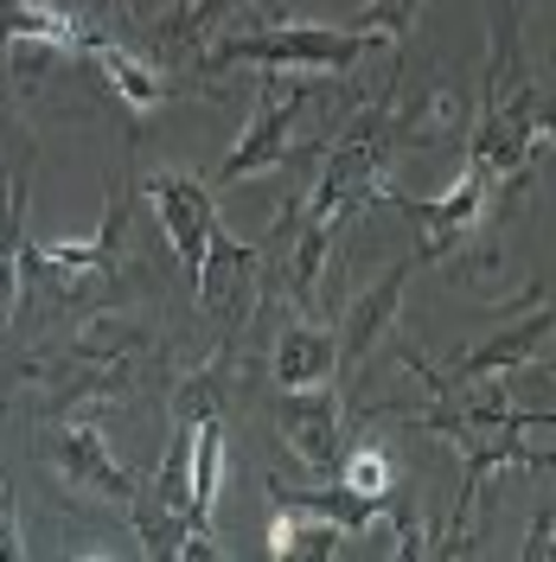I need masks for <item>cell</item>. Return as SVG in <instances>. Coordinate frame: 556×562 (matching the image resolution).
Returning <instances> with one entry per match:
<instances>
[{
  "label": "cell",
  "instance_id": "obj_1",
  "mask_svg": "<svg viewBox=\"0 0 556 562\" xmlns=\"http://www.w3.org/2000/svg\"><path fill=\"white\" fill-rule=\"evenodd\" d=\"M403 147V122H397V83H383V103H365L352 115L340 140H326L320 167H313V186L301 199V217L308 224H326L340 231L358 205H378L383 179H390V154Z\"/></svg>",
  "mask_w": 556,
  "mask_h": 562
},
{
  "label": "cell",
  "instance_id": "obj_2",
  "mask_svg": "<svg viewBox=\"0 0 556 562\" xmlns=\"http://www.w3.org/2000/svg\"><path fill=\"white\" fill-rule=\"evenodd\" d=\"M383 33L352 26V20H281V26H256V33H224L199 65L205 70H263V77H346L365 52H378Z\"/></svg>",
  "mask_w": 556,
  "mask_h": 562
},
{
  "label": "cell",
  "instance_id": "obj_3",
  "mask_svg": "<svg viewBox=\"0 0 556 562\" xmlns=\"http://www.w3.org/2000/svg\"><path fill=\"white\" fill-rule=\"evenodd\" d=\"M301 115H308V77H263L244 135L231 140V147H224V160L211 167V186H237V179H249V173L281 167V160H288V147H294Z\"/></svg>",
  "mask_w": 556,
  "mask_h": 562
},
{
  "label": "cell",
  "instance_id": "obj_4",
  "mask_svg": "<svg viewBox=\"0 0 556 562\" xmlns=\"http://www.w3.org/2000/svg\"><path fill=\"white\" fill-rule=\"evenodd\" d=\"M122 244H129V192H122V179H115L109 199H103V224H97L90 237H58V244H33V237H26L20 269H33V276L70 288L77 276H115V269H122Z\"/></svg>",
  "mask_w": 556,
  "mask_h": 562
},
{
  "label": "cell",
  "instance_id": "obj_5",
  "mask_svg": "<svg viewBox=\"0 0 556 562\" xmlns=\"http://www.w3.org/2000/svg\"><path fill=\"white\" fill-rule=\"evenodd\" d=\"M192 294H199V307H205L224 333H237L249 319V307L263 301V256H256V244L231 237V231L218 224L205 262H199V276H192Z\"/></svg>",
  "mask_w": 556,
  "mask_h": 562
},
{
  "label": "cell",
  "instance_id": "obj_6",
  "mask_svg": "<svg viewBox=\"0 0 556 562\" xmlns=\"http://www.w3.org/2000/svg\"><path fill=\"white\" fill-rule=\"evenodd\" d=\"M147 199H154V211H160V231H167L174 256L186 262V276H199V262H205V249H211V231H218L211 186L199 173L160 167V173H147Z\"/></svg>",
  "mask_w": 556,
  "mask_h": 562
},
{
  "label": "cell",
  "instance_id": "obj_7",
  "mask_svg": "<svg viewBox=\"0 0 556 562\" xmlns=\"http://www.w3.org/2000/svg\"><path fill=\"white\" fill-rule=\"evenodd\" d=\"M281 441L308 473H333L340 454H346V403H340V390L333 384L288 390L281 396Z\"/></svg>",
  "mask_w": 556,
  "mask_h": 562
},
{
  "label": "cell",
  "instance_id": "obj_8",
  "mask_svg": "<svg viewBox=\"0 0 556 562\" xmlns=\"http://www.w3.org/2000/svg\"><path fill=\"white\" fill-rule=\"evenodd\" d=\"M52 467H58V480L77 492H97L109 505H135L141 480L122 467V460L109 454V435L97 422H65L58 435H52Z\"/></svg>",
  "mask_w": 556,
  "mask_h": 562
},
{
  "label": "cell",
  "instance_id": "obj_9",
  "mask_svg": "<svg viewBox=\"0 0 556 562\" xmlns=\"http://www.w3.org/2000/svg\"><path fill=\"white\" fill-rule=\"evenodd\" d=\"M531 358H551V301H544L537 314H524L519 326L492 333L487 346L460 351V358L442 364L435 378H442V384H480V378H512V371H524Z\"/></svg>",
  "mask_w": 556,
  "mask_h": 562
},
{
  "label": "cell",
  "instance_id": "obj_10",
  "mask_svg": "<svg viewBox=\"0 0 556 562\" xmlns=\"http://www.w3.org/2000/svg\"><path fill=\"white\" fill-rule=\"evenodd\" d=\"M410 269H416V262H397L390 276H378L346 307L340 333H333V339H340V364H365V358L397 333V307H403V281H410Z\"/></svg>",
  "mask_w": 556,
  "mask_h": 562
},
{
  "label": "cell",
  "instance_id": "obj_11",
  "mask_svg": "<svg viewBox=\"0 0 556 562\" xmlns=\"http://www.w3.org/2000/svg\"><path fill=\"white\" fill-rule=\"evenodd\" d=\"M269 498H276V512L308 518V525H326V530H340V537H365V530L383 518L378 498H358V492H346L340 480H333V486H288L281 473H269Z\"/></svg>",
  "mask_w": 556,
  "mask_h": 562
},
{
  "label": "cell",
  "instance_id": "obj_12",
  "mask_svg": "<svg viewBox=\"0 0 556 562\" xmlns=\"http://www.w3.org/2000/svg\"><path fill=\"white\" fill-rule=\"evenodd\" d=\"M84 58L97 65V77H103V83H109V90H115L129 109H135V115H147V109H160L167 97H174V77H167V70L147 65L141 52H129L122 38L97 33V26H90V38H84Z\"/></svg>",
  "mask_w": 556,
  "mask_h": 562
},
{
  "label": "cell",
  "instance_id": "obj_13",
  "mask_svg": "<svg viewBox=\"0 0 556 562\" xmlns=\"http://www.w3.org/2000/svg\"><path fill=\"white\" fill-rule=\"evenodd\" d=\"M276 384L281 396L288 390H320V384H333L340 378V339L320 326V319H288L281 326V339H276Z\"/></svg>",
  "mask_w": 556,
  "mask_h": 562
},
{
  "label": "cell",
  "instance_id": "obj_14",
  "mask_svg": "<svg viewBox=\"0 0 556 562\" xmlns=\"http://www.w3.org/2000/svg\"><path fill=\"white\" fill-rule=\"evenodd\" d=\"M224 467H231L224 416L199 422V428H192V467H186V486H192V530H211V512H218V498H224Z\"/></svg>",
  "mask_w": 556,
  "mask_h": 562
},
{
  "label": "cell",
  "instance_id": "obj_15",
  "mask_svg": "<svg viewBox=\"0 0 556 562\" xmlns=\"http://www.w3.org/2000/svg\"><path fill=\"white\" fill-rule=\"evenodd\" d=\"M269 562H340V530L276 512L269 518Z\"/></svg>",
  "mask_w": 556,
  "mask_h": 562
},
{
  "label": "cell",
  "instance_id": "obj_16",
  "mask_svg": "<svg viewBox=\"0 0 556 562\" xmlns=\"http://www.w3.org/2000/svg\"><path fill=\"white\" fill-rule=\"evenodd\" d=\"M340 486L358 492V498L390 505V498H397V460L383 454V448H346V454H340Z\"/></svg>",
  "mask_w": 556,
  "mask_h": 562
},
{
  "label": "cell",
  "instance_id": "obj_17",
  "mask_svg": "<svg viewBox=\"0 0 556 562\" xmlns=\"http://www.w3.org/2000/svg\"><path fill=\"white\" fill-rule=\"evenodd\" d=\"M397 562H429V530L410 505H397Z\"/></svg>",
  "mask_w": 556,
  "mask_h": 562
},
{
  "label": "cell",
  "instance_id": "obj_18",
  "mask_svg": "<svg viewBox=\"0 0 556 562\" xmlns=\"http://www.w3.org/2000/svg\"><path fill=\"white\" fill-rule=\"evenodd\" d=\"M0 562H26V550H20V505H13V486H0Z\"/></svg>",
  "mask_w": 556,
  "mask_h": 562
},
{
  "label": "cell",
  "instance_id": "obj_19",
  "mask_svg": "<svg viewBox=\"0 0 556 562\" xmlns=\"http://www.w3.org/2000/svg\"><path fill=\"white\" fill-rule=\"evenodd\" d=\"M551 525H556V512H551V498H544L537 518H531V530H524V557L519 562H551Z\"/></svg>",
  "mask_w": 556,
  "mask_h": 562
},
{
  "label": "cell",
  "instance_id": "obj_20",
  "mask_svg": "<svg viewBox=\"0 0 556 562\" xmlns=\"http://www.w3.org/2000/svg\"><path fill=\"white\" fill-rule=\"evenodd\" d=\"M13 307H20V256H0V333H7Z\"/></svg>",
  "mask_w": 556,
  "mask_h": 562
},
{
  "label": "cell",
  "instance_id": "obj_21",
  "mask_svg": "<svg viewBox=\"0 0 556 562\" xmlns=\"http://www.w3.org/2000/svg\"><path fill=\"white\" fill-rule=\"evenodd\" d=\"M77 562H115V557H97V550H90V557H77Z\"/></svg>",
  "mask_w": 556,
  "mask_h": 562
}]
</instances>
